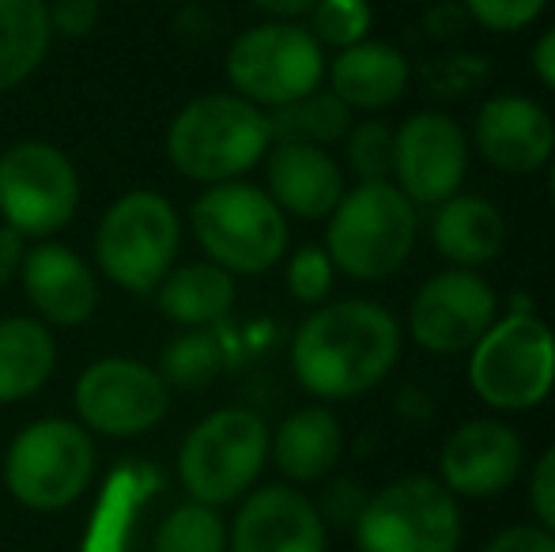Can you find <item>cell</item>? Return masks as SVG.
<instances>
[{
	"label": "cell",
	"instance_id": "1",
	"mask_svg": "<svg viewBox=\"0 0 555 552\" xmlns=\"http://www.w3.org/2000/svg\"><path fill=\"white\" fill-rule=\"evenodd\" d=\"M404 333L374 299H330L314 307L292 337V375L322 406L378 390L401 360Z\"/></svg>",
	"mask_w": 555,
	"mask_h": 552
},
{
	"label": "cell",
	"instance_id": "2",
	"mask_svg": "<svg viewBox=\"0 0 555 552\" xmlns=\"http://www.w3.org/2000/svg\"><path fill=\"white\" fill-rule=\"evenodd\" d=\"M272 147L269 114L234 91H208L182 106L167 126V163L201 185L246 178Z\"/></svg>",
	"mask_w": 555,
	"mask_h": 552
},
{
	"label": "cell",
	"instance_id": "3",
	"mask_svg": "<svg viewBox=\"0 0 555 552\" xmlns=\"http://www.w3.org/2000/svg\"><path fill=\"white\" fill-rule=\"evenodd\" d=\"M420 235V208L393 182H356L325 220L333 269L359 284H378L409 266Z\"/></svg>",
	"mask_w": 555,
	"mask_h": 552
},
{
	"label": "cell",
	"instance_id": "4",
	"mask_svg": "<svg viewBox=\"0 0 555 552\" xmlns=\"http://www.w3.org/2000/svg\"><path fill=\"white\" fill-rule=\"evenodd\" d=\"M190 231L205 261L231 277H261L276 269L292 243L287 216L276 201L246 178L205 185L190 205Z\"/></svg>",
	"mask_w": 555,
	"mask_h": 552
},
{
	"label": "cell",
	"instance_id": "5",
	"mask_svg": "<svg viewBox=\"0 0 555 552\" xmlns=\"http://www.w3.org/2000/svg\"><path fill=\"white\" fill-rule=\"evenodd\" d=\"M468 386L495 413H529L555 390V330L544 318L499 314L468 348Z\"/></svg>",
	"mask_w": 555,
	"mask_h": 552
},
{
	"label": "cell",
	"instance_id": "6",
	"mask_svg": "<svg viewBox=\"0 0 555 552\" xmlns=\"http://www.w3.org/2000/svg\"><path fill=\"white\" fill-rule=\"evenodd\" d=\"M182 216L155 190H129L99 216L95 266L129 295H155L163 277L178 266Z\"/></svg>",
	"mask_w": 555,
	"mask_h": 552
},
{
	"label": "cell",
	"instance_id": "7",
	"mask_svg": "<svg viewBox=\"0 0 555 552\" xmlns=\"http://www.w3.org/2000/svg\"><path fill=\"white\" fill-rule=\"evenodd\" d=\"M322 42L299 20H264L231 38L223 73L234 95L261 111H276L325 84Z\"/></svg>",
	"mask_w": 555,
	"mask_h": 552
},
{
	"label": "cell",
	"instance_id": "8",
	"mask_svg": "<svg viewBox=\"0 0 555 552\" xmlns=\"http://www.w3.org/2000/svg\"><path fill=\"white\" fill-rule=\"evenodd\" d=\"M95 435L80 420L42 416L12 439L4 454V488L15 503L53 515L80 500L95 480Z\"/></svg>",
	"mask_w": 555,
	"mask_h": 552
},
{
	"label": "cell",
	"instance_id": "9",
	"mask_svg": "<svg viewBox=\"0 0 555 552\" xmlns=\"http://www.w3.org/2000/svg\"><path fill=\"white\" fill-rule=\"evenodd\" d=\"M269 424L254 409H216L190 427L178 450V480L208 508L238 503L269 465Z\"/></svg>",
	"mask_w": 555,
	"mask_h": 552
},
{
	"label": "cell",
	"instance_id": "10",
	"mask_svg": "<svg viewBox=\"0 0 555 552\" xmlns=\"http://www.w3.org/2000/svg\"><path fill=\"white\" fill-rule=\"evenodd\" d=\"M359 552H461V503L439 477L404 473L366 496L351 526Z\"/></svg>",
	"mask_w": 555,
	"mask_h": 552
},
{
	"label": "cell",
	"instance_id": "11",
	"mask_svg": "<svg viewBox=\"0 0 555 552\" xmlns=\"http://www.w3.org/2000/svg\"><path fill=\"white\" fill-rule=\"evenodd\" d=\"M80 208L76 163L50 140H15L0 152V223L23 239H53Z\"/></svg>",
	"mask_w": 555,
	"mask_h": 552
},
{
	"label": "cell",
	"instance_id": "12",
	"mask_svg": "<svg viewBox=\"0 0 555 552\" xmlns=\"http://www.w3.org/2000/svg\"><path fill=\"white\" fill-rule=\"evenodd\" d=\"M76 420L91 435L137 439L170 413V386L144 360L103 356L88 363L73 386Z\"/></svg>",
	"mask_w": 555,
	"mask_h": 552
},
{
	"label": "cell",
	"instance_id": "13",
	"mask_svg": "<svg viewBox=\"0 0 555 552\" xmlns=\"http://www.w3.org/2000/svg\"><path fill=\"white\" fill-rule=\"evenodd\" d=\"M499 318V292L480 269H442L409 303L412 345L431 356H465Z\"/></svg>",
	"mask_w": 555,
	"mask_h": 552
},
{
	"label": "cell",
	"instance_id": "14",
	"mask_svg": "<svg viewBox=\"0 0 555 552\" xmlns=\"http://www.w3.org/2000/svg\"><path fill=\"white\" fill-rule=\"evenodd\" d=\"M468 129L446 111H416L393 126V178L389 182L416 208H435L461 193L468 178Z\"/></svg>",
	"mask_w": 555,
	"mask_h": 552
},
{
	"label": "cell",
	"instance_id": "15",
	"mask_svg": "<svg viewBox=\"0 0 555 552\" xmlns=\"http://www.w3.org/2000/svg\"><path fill=\"white\" fill-rule=\"evenodd\" d=\"M526 470V442L518 427L499 416H476L446 435L439 480L457 500H495Z\"/></svg>",
	"mask_w": 555,
	"mask_h": 552
},
{
	"label": "cell",
	"instance_id": "16",
	"mask_svg": "<svg viewBox=\"0 0 555 552\" xmlns=\"http://www.w3.org/2000/svg\"><path fill=\"white\" fill-rule=\"evenodd\" d=\"M227 552H330V526L299 485H261L238 500Z\"/></svg>",
	"mask_w": 555,
	"mask_h": 552
},
{
	"label": "cell",
	"instance_id": "17",
	"mask_svg": "<svg viewBox=\"0 0 555 552\" xmlns=\"http://www.w3.org/2000/svg\"><path fill=\"white\" fill-rule=\"evenodd\" d=\"M468 144L499 175H537L555 155V118L521 91L488 95L473 114Z\"/></svg>",
	"mask_w": 555,
	"mask_h": 552
},
{
	"label": "cell",
	"instance_id": "18",
	"mask_svg": "<svg viewBox=\"0 0 555 552\" xmlns=\"http://www.w3.org/2000/svg\"><path fill=\"white\" fill-rule=\"evenodd\" d=\"M20 284L35 318L50 325V330L53 325L76 330V325L91 322L99 310L95 269L73 246L57 243V239H42V243L27 246Z\"/></svg>",
	"mask_w": 555,
	"mask_h": 552
},
{
	"label": "cell",
	"instance_id": "19",
	"mask_svg": "<svg viewBox=\"0 0 555 552\" xmlns=\"http://www.w3.org/2000/svg\"><path fill=\"white\" fill-rule=\"evenodd\" d=\"M264 193L284 216L299 220H330V213L348 193V175L330 147L276 140L264 155Z\"/></svg>",
	"mask_w": 555,
	"mask_h": 552
},
{
	"label": "cell",
	"instance_id": "20",
	"mask_svg": "<svg viewBox=\"0 0 555 552\" xmlns=\"http://www.w3.org/2000/svg\"><path fill=\"white\" fill-rule=\"evenodd\" d=\"M325 80L351 114H382L409 95L412 61L397 46L363 38L348 50H336L325 65Z\"/></svg>",
	"mask_w": 555,
	"mask_h": 552
},
{
	"label": "cell",
	"instance_id": "21",
	"mask_svg": "<svg viewBox=\"0 0 555 552\" xmlns=\"http://www.w3.org/2000/svg\"><path fill=\"white\" fill-rule=\"evenodd\" d=\"M427 239L450 269H483L506 251L503 208L480 193L461 190L431 208Z\"/></svg>",
	"mask_w": 555,
	"mask_h": 552
},
{
	"label": "cell",
	"instance_id": "22",
	"mask_svg": "<svg viewBox=\"0 0 555 552\" xmlns=\"http://www.w3.org/2000/svg\"><path fill=\"white\" fill-rule=\"evenodd\" d=\"M344 442L348 439H344L340 416L330 406L314 401V406H302L280 420V427L269 439V458L276 462L287 485H322L340 465Z\"/></svg>",
	"mask_w": 555,
	"mask_h": 552
},
{
	"label": "cell",
	"instance_id": "23",
	"mask_svg": "<svg viewBox=\"0 0 555 552\" xmlns=\"http://www.w3.org/2000/svg\"><path fill=\"white\" fill-rule=\"evenodd\" d=\"M238 287L227 269L212 261H185L175 266L163 284L155 287V307L167 322L182 325V330H212L231 314Z\"/></svg>",
	"mask_w": 555,
	"mask_h": 552
},
{
	"label": "cell",
	"instance_id": "24",
	"mask_svg": "<svg viewBox=\"0 0 555 552\" xmlns=\"http://www.w3.org/2000/svg\"><path fill=\"white\" fill-rule=\"evenodd\" d=\"M57 371V337L35 314L0 318V406L35 398Z\"/></svg>",
	"mask_w": 555,
	"mask_h": 552
},
{
	"label": "cell",
	"instance_id": "25",
	"mask_svg": "<svg viewBox=\"0 0 555 552\" xmlns=\"http://www.w3.org/2000/svg\"><path fill=\"white\" fill-rule=\"evenodd\" d=\"M53 46L46 0H0V91L20 88L42 68Z\"/></svg>",
	"mask_w": 555,
	"mask_h": 552
},
{
	"label": "cell",
	"instance_id": "26",
	"mask_svg": "<svg viewBox=\"0 0 555 552\" xmlns=\"http://www.w3.org/2000/svg\"><path fill=\"white\" fill-rule=\"evenodd\" d=\"M269 114V133L272 144L276 140H299V144H318V147H333L340 144L344 133L351 129V111L333 95L330 88H318L310 95L295 99L287 106H276Z\"/></svg>",
	"mask_w": 555,
	"mask_h": 552
},
{
	"label": "cell",
	"instance_id": "27",
	"mask_svg": "<svg viewBox=\"0 0 555 552\" xmlns=\"http://www.w3.org/2000/svg\"><path fill=\"white\" fill-rule=\"evenodd\" d=\"M152 552H227V523L220 508L208 503H178L155 530Z\"/></svg>",
	"mask_w": 555,
	"mask_h": 552
},
{
	"label": "cell",
	"instance_id": "28",
	"mask_svg": "<svg viewBox=\"0 0 555 552\" xmlns=\"http://www.w3.org/2000/svg\"><path fill=\"white\" fill-rule=\"evenodd\" d=\"M220 341L212 330H185L182 337H175L163 352V363L155 371L163 375V383L170 390H201L220 375Z\"/></svg>",
	"mask_w": 555,
	"mask_h": 552
},
{
	"label": "cell",
	"instance_id": "29",
	"mask_svg": "<svg viewBox=\"0 0 555 552\" xmlns=\"http://www.w3.org/2000/svg\"><path fill=\"white\" fill-rule=\"evenodd\" d=\"M344 175L356 182H389L393 178V126L382 118L351 121L344 133Z\"/></svg>",
	"mask_w": 555,
	"mask_h": 552
},
{
	"label": "cell",
	"instance_id": "30",
	"mask_svg": "<svg viewBox=\"0 0 555 552\" xmlns=\"http://www.w3.org/2000/svg\"><path fill=\"white\" fill-rule=\"evenodd\" d=\"M371 0H318L307 12V30L322 42V50H348V46L371 38Z\"/></svg>",
	"mask_w": 555,
	"mask_h": 552
},
{
	"label": "cell",
	"instance_id": "31",
	"mask_svg": "<svg viewBox=\"0 0 555 552\" xmlns=\"http://www.w3.org/2000/svg\"><path fill=\"white\" fill-rule=\"evenodd\" d=\"M488 76H491L488 57L465 53V50L439 53V57L424 61V68H420V80H424V88L431 91L435 99H461V95H468V91L483 88Z\"/></svg>",
	"mask_w": 555,
	"mask_h": 552
},
{
	"label": "cell",
	"instance_id": "32",
	"mask_svg": "<svg viewBox=\"0 0 555 552\" xmlns=\"http://www.w3.org/2000/svg\"><path fill=\"white\" fill-rule=\"evenodd\" d=\"M284 280H287L292 299L302 303V307H322V303H330L336 269H333L330 254H325V246H318V243L299 246V251L287 258Z\"/></svg>",
	"mask_w": 555,
	"mask_h": 552
},
{
	"label": "cell",
	"instance_id": "33",
	"mask_svg": "<svg viewBox=\"0 0 555 552\" xmlns=\"http://www.w3.org/2000/svg\"><path fill=\"white\" fill-rule=\"evenodd\" d=\"M461 8H465L468 23L491 30V35H518L548 12V0H461Z\"/></svg>",
	"mask_w": 555,
	"mask_h": 552
},
{
	"label": "cell",
	"instance_id": "34",
	"mask_svg": "<svg viewBox=\"0 0 555 552\" xmlns=\"http://www.w3.org/2000/svg\"><path fill=\"white\" fill-rule=\"evenodd\" d=\"M322 496H318V511H322L325 526H340V530H351L356 526V518L363 515L366 508V488L363 480L356 477H325L322 480Z\"/></svg>",
	"mask_w": 555,
	"mask_h": 552
},
{
	"label": "cell",
	"instance_id": "35",
	"mask_svg": "<svg viewBox=\"0 0 555 552\" xmlns=\"http://www.w3.org/2000/svg\"><path fill=\"white\" fill-rule=\"evenodd\" d=\"M46 15H50L53 38L80 42V38H88L99 27L103 4L99 0H46Z\"/></svg>",
	"mask_w": 555,
	"mask_h": 552
},
{
	"label": "cell",
	"instance_id": "36",
	"mask_svg": "<svg viewBox=\"0 0 555 552\" xmlns=\"http://www.w3.org/2000/svg\"><path fill=\"white\" fill-rule=\"evenodd\" d=\"M529 511H533L537 526L555 534V442L541 450L529 473Z\"/></svg>",
	"mask_w": 555,
	"mask_h": 552
},
{
	"label": "cell",
	"instance_id": "37",
	"mask_svg": "<svg viewBox=\"0 0 555 552\" xmlns=\"http://www.w3.org/2000/svg\"><path fill=\"white\" fill-rule=\"evenodd\" d=\"M480 552H555V534L537 523H518L499 530Z\"/></svg>",
	"mask_w": 555,
	"mask_h": 552
},
{
	"label": "cell",
	"instance_id": "38",
	"mask_svg": "<svg viewBox=\"0 0 555 552\" xmlns=\"http://www.w3.org/2000/svg\"><path fill=\"white\" fill-rule=\"evenodd\" d=\"M465 27H468V15L461 8V0H435L424 15V30L435 42H453V38L465 35Z\"/></svg>",
	"mask_w": 555,
	"mask_h": 552
},
{
	"label": "cell",
	"instance_id": "39",
	"mask_svg": "<svg viewBox=\"0 0 555 552\" xmlns=\"http://www.w3.org/2000/svg\"><path fill=\"white\" fill-rule=\"evenodd\" d=\"M27 239L20 235L15 228H8V223H0V292H4L8 284H15L20 280V269H23V258H27Z\"/></svg>",
	"mask_w": 555,
	"mask_h": 552
},
{
	"label": "cell",
	"instance_id": "40",
	"mask_svg": "<svg viewBox=\"0 0 555 552\" xmlns=\"http://www.w3.org/2000/svg\"><path fill=\"white\" fill-rule=\"evenodd\" d=\"M529 65H533V76L544 84L548 91H555V23L544 35H537L533 50H529Z\"/></svg>",
	"mask_w": 555,
	"mask_h": 552
},
{
	"label": "cell",
	"instance_id": "41",
	"mask_svg": "<svg viewBox=\"0 0 555 552\" xmlns=\"http://www.w3.org/2000/svg\"><path fill=\"white\" fill-rule=\"evenodd\" d=\"M397 416L412 420V424H427L435 416V398L424 390V386H404L397 394Z\"/></svg>",
	"mask_w": 555,
	"mask_h": 552
},
{
	"label": "cell",
	"instance_id": "42",
	"mask_svg": "<svg viewBox=\"0 0 555 552\" xmlns=\"http://www.w3.org/2000/svg\"><path fill=\"white\" fill-rule=\"evenodd\" d=\"M249 4L269 15V20H307V12L318 0H249Z\"/></svg>",
	"mask_w": 555,
	"mask_h": 552
},
{
	"label": "cell",
	"instance_id": "43",
	"mask_svg": "<svg viewBox=\"0 0 555 552\" xmlns=\"http://www.w3.org/2000/svg\"><path fill=\"white\" fill-rule=\"evenodd\" d=\"M544 170H548V201H552V213H555V155H552V163Z\"/></svg>",
	"mask_w": 555,
	"mask_h": 552
},
{
	"label": "cell",
	"instance_id": "44",
	"mask_svg": "<svg viewBox=\"0 0 555 552\" xmlns=\"http://www.w3.org/2000/svg\"><path fill=\"white\" fill-rule=\"evenodd\" d=\"M170 4H178V0H170Z\"/></svg>",
	"mask_w": 555,
	"mask_h": 552
}]
</instances>
